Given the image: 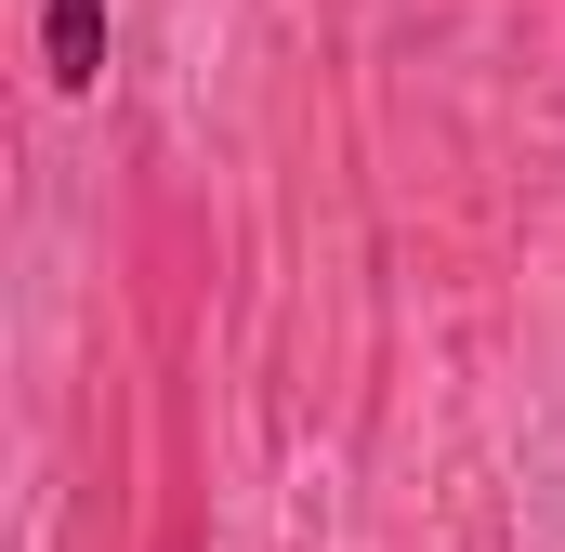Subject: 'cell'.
Segmentation results:
<instances>
[{
  "mask_svg": "<svg viewBox=\"0 0 565 552\" xmlns=\"http://www.w3.org/2000/svg\"><path fill=\"white\" fill-rule=\"evenodd\" d=\"M40 79L53 93H93L106 79V0H40Z\"/></svg>",
  "mask_w": 565,
  "mask_h": 552,
  "instance_id": "1",
  "label": "cell"
}]
</instances>
